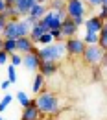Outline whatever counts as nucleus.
<instances>
[{"label":"nucleus","instance_id":"obj_29","mask_svg":"<svg viewBox=\"0 0 107 120\" xmlns=\"http://www.w3.org/2000/svg\"><path fill=\"white\" fill-rule=\"evenodd\" d=\"M9 61V54L6 50H0V65H6Z\"/></svg>","mask_w":107,"mask_h":120},{"label":"nucleus","instance_id":"obj_1","mask_svg":"<svg viewBox=\"0 0 107 120\" xmlns=\"http://www.w3.org/2000/svg\"><path fill=\"white\" fill-rule=\"evenodd\" d=\"M35 104L39 107V111L43 113V116H57L63 113V105L61 100L55 92L52 90H46L43 89L41 92H37V98H35Z\"/></svg>","mask_w":107,"mask_h":120},{"label":"nucleus","instance_id":"obj_18","mask_svg":"<svg viewBox=\"0 0 107 120\" xmlns=\"http://www.w3.org/2000/svg\"><path fill=\"white\" fill-rule=\"evenodd\" d=\"M50 43H54V35H52V31L43 33V35L35 41V45H39V46H46V45H50Z\"/></svg>","mask_w":107,"mask_h":120},{"label":"nucleus","instance_id":"obj_39","mask_svg":"<svg viewBox=\"0 0 107 120\" xmlns=\"http://www.w3.org/2000/svg\"><path fill=\"white\" fill-rule=\"evenodd\" d=\"M102 6H107V0H103V4H102Z\"/></svg>","mask_w":107,"mask_h":120},{"label":"nucleus","instance_id":"obj_5","mask_svg":"<svg viewBox=\"0 0 107 120\" xmlns=\"http://www.w3.org/2000/svg\"><path fill=\"white\" fill-rule=\"evenodd\" d=\"M65 19H66L65 9H48L41 20L50 28V31H54V30H61V22Z\"/></svg>","mask_w":107,"mask_h":120},{"label":"nucleus","instance_id":"obj_30","mask_svg":"<svg viewBox=\"0 0 107 120\" xmlns=\"http://www.w3.org/2000/svg\"><path fill=\"white\" fill-rule=\"evenodd\" d=\"M52 35H54V41H65L61 30H54V31H52Z\"/></svg>","mask_w":107,"mask_h":120},{"label":"nucleus","instance_id":"obj_35","mask_svg":"<svg viewBox=\"0 0 107 120\" xmlns=\"http://www.w3.org/2000/svg\"><path fill=\"white\" fill-rule=\"evenodd\" d=\"M48 120H65V118H63V116H59V115H57V116H48Z\"/></svg>","mask_w":107,"mask_h":120},{"label":"nucleus","instance_id":"obj_40","mask_svg":"<svg viewBox=\"0 0 107 120\" xmlns=\"http://www.w3.org/2000/svg\"><path fill=\"white\" fill-rule=\"evenodd\" d=\"M11 120H15V118H11ZM18 120H20V118H18Z\"/></svg>","mask_w":107,"mask_h":120},{"label":"nucleus","instance_id":"obj_22","mask_svg":"<svg viewBox=\"0 0 107 120\" xmlns=\"http://www.w3.org/2000/svg\"><path fill=\"white\" fill-rule=\"evenodd\" d=\"M2 15L6 17L7 20H9V19H18V15H17V9H15V6H13V4H7Z\"/></svg>","mask_w":107,"mask_h":120},{"label":"nucleus","instance_id":"obj_13","mask_svg":"<svg viewBox=\"0 0 107 120\" xmlns=\"http://www.w3.org/2000/svg\"><path fill=\"white\" fill-rule=\"evenodd\" d=\"M57 70H59V63L57 61H41V65H39V72L44 78L54 76Z\"/></svg>","mask_w":107,"mask_h":120},{"label":"nucleus","instance_id":"obj_28","mask_svg":"<svg viewBox=\"0 0 107 120\" xmlns=\"http://www.w3.org/2000/svg\"><path fill=\"white\" fill-rule=\"evenodd\" d=\"M96 15H98L102 20H103V22H105V20H107V6H100V11H98Z\"/></svg>","mask_w":107,"mask_h":120},{"label":"nucleus","instance_id":"obj_31","mask_svg":"<svg viewBox=\"0 0 107 120\" xmlns=\"http://www.w3.org/2000/svg\"><path fill=\"white\" fill-rule=\"evenodd\" d=\"M6 24H7V19L0 13V35H2V31H4V28H6Z\"/></svg>","mask_w":107,"mask_h":120},{"label":"nucleus","instance_id":"obj_6","mask_svg":"<svg viewBox=\"0 0 107 120\" xmlns=\"http://www.w3.org/2000/svg\"><path fill=\"white\" fill-rule=\"evenodd\" d=\"M65 46H66V56L68 57H81V54H83V50H85V43H83V39H79V37H70V39H65Z\"/></svg>","mask_w":107,"mask_h":120},{"label":"nucleus","instance_id":"obj_38","mask_svg":"<svg viewBox=\"0 0 107 120\" xmlns=\"http://www.w3.org/2000/svg\"><path fill=\"white\" fill-rule=\"evenodd\" d=\"M6 4H15V0H6Z\"/></svg>","mask_w":107,"mask_h":120},{"label":"nucleus","instance_id":"obj_36","mask_svg":"<svg viewBox=\"0 0 107 120\" xmlns=\"http://www.w3.org/2000/svg\"><path fill=\"white\" fill-rule=\"evenodd\" d=\"M0 50H4V37L0 35Z\"/></svg>","mask_w":107,"mask_h":120},{"label":"nucleus","instance_id":"obj_33","mask_svg":"<svg viewBox=\"0 0 107 120\" xmlns=\"http://www.w3.org/2000/svg\"><path fill=\"white\" fill-rule=\"evenodd\" d=\"M6 0H0V13H4V9H6Z\"/></svg>","mask_w":107,"mask_h":120},{"label":"nucleus","instance_id":"obj_27","mask_svg":"<svg viewBox=\"0 0 107 120\" xmlns=\"http://www.w3.org/2000/svg\"><path fill=\"white\" fill-rule=\"evenodd\" d=\"M85 2V6H89V8H100L102 4H103V0H83Z\"/></svg>","mask_w":107,"mask_h":120},{"label":"nucleus","instance_id":"obj_42","mask_svg":"<svg viewBox=\"0 0 107 120\" xmlns=\"http://www.w3.org/2000/svg\"><path fill=\"white\" fill-rule=\"evenodd\" d=\"M2 120H4V118H2Z\"/></svg>","mask_w":107,"mask_h":120},{"label":"nucleus","instance_id":"obj_32","mask_svg":"<svg viewBox=\"0 0 107 120\" xmlns=\"http://www.w3.org/2000/svg\"><path fill=\"white\" fill-rule=\"evenodd\" d=\"M9 87H11V81H9V79H6V81L0 83V89H2V90H7Z\"/></svg>","mask_w":107,"mask_h":120},{"label":"nucleus","instance_id":"obj_2","mask_svg":"<svg viewBox=\"0 0 107 120\" xmlns=\"http://www.w3.org/2000/svg\"><path fill=\"white\" fill-rule=\"evenodd\" d=\"M39 57H41V61H57V63H61L65 57H68L65 41H54L46 46H39Z\"/></svg>","mask_w":107,"mask_h":120},{"label":"nucleus","instance_id":"obj_3","mask_svg":"<svg viewBox=\"0 0 107 120\" xmlns=\"http://www.w3.org/2000/svg\"><path fill=\"white\" fill-rule=\"evenodd\" d=\"M65 11L66 17H70L77 26L81 28L85 19H87V8H85V2L83 0H66V6H65Z\"/></svg>","mask_w":107,"mask_h":120},{"label":"nucleus","instance_id":"obj_41","mask_svg":"<svg viewBox=\"0 0 107 120\" xmlns=\"http://www.w3.org/2000/svg\"><path fill=\"white\" fill-rule=\"evenodd\" d=\"M0 120H2V116H0Z\"/></svg>","mask_w":107,"mask_h":120},{"label":"nucleus","instance_id":"obj_24","mask_svg":"<svg viewBox=\"0 0 107 120\" xmlns=\"http://www.w3.org/2000/svg\"><path fill=\"white\" fill-rule=\"evenodd\" d=\"M9 63H11L13 67H18V65H22V54H18V52H13V54H9Z\"/></svg>","mask_w":107,"mask_h":120},{"label":"nucleus","instance_id":"obj_37","mask_svg":"<svg viewBox=\"0 0 107 120\" xmlns=\"http://www.w3.org/2000/svg\"><path fill=\"white\" fill-rule=\"evenodd\" d=\"M39 4H48V0H37Z\"/></svg>","mask_w":107,"mask_h":120},{"label":"nucleus","instance_id":"obj_20","mask_svg":"<svg viewBox=\"0 0 107 120\" xmlns=\"http://www.w3.org/2000/svg\"><path fill=\"white\" fill-rule=\"evenodd\" d=\"M4 50L7 52V54H13L17 52V39H4Z\"/></svg>","mask_w":107,"mask_h":120},{"label":"nucleus","instance_id":"obj_21","mask_svg":"<svg viewBox=\"0 0 107 120\" xmlns=\"http://www.w3.org/2000/svg\"><path fill=\"white\" fill-rule=\"evenodd\" d=\"M17 102L22 105V107H28V105H30V102H31V98L26 94V92H24V90H18V92H17Z\"/></svg>","mask_w":107,"mask_h":120},{"label":"nucleus","instance_id":"obj_14","mask_svg":"<svg viewBox=\"0 0 107 120\" xmlns=\"http://www.w3.org/2000/svg\"><path fill=\"white\" fill-rule=\"evenodd\" d=\"M46 31H50V28L46 26L43 20H37V22L31 26V30H30V37H31V41L35 43V41H37V39H39L43 33H46Z\"/></svg>","mask_w":107,"mask_h":120},{"label":"nucleus","instance_id":"obj_25","mask_svg":"<svg viewBox=\"0 0 107 120\" xmlns=\"http://www.w3.org/2000/svg\"><path fill=\"white\" fill-rule=\"evenodd\" d=\"M11 102H13V96H11V94H6V96L0 100V113H4V111L7 109V105L11 104Z\"/></svg>","mask_w":107,"mask_h":120},{"label":"nucleus","instance_id":"obj_11","mask_svg":"<svg viewBox=\"0 0 107 120\" xmlns=\"http://www.w3.org/2000/svg\"><path fill=\"white\" fill-rule=\"evenodd\" d=\"M37 4V0H15V9H17V15L18 19H22V17H26L30 13V9Z\"/></svg>","mask_w":107,"mask_h":120},{"label":"nucleus","instance_id":"obj_17","mask_svg":"<svg viewBox=\"0 0 107 120\" xmlns=\"http://www.w3.org/2000/svg\"><path fill=\"white\" fill-rule=\"evenodd\" d=\"M85 45H98L100 41V33H94V31H85V35L81 37Z\"/></svg>","mask_w":107,"mask_h":120},{"label":"nucleus","instance_id":"obj_8","mask_svg":"<svg viewBox=\"0 0 107 120\" xmlns=\"http://www.w3.org/2000/svg\"><path fill=\"white\" fill-rule=\"evenodd\" d=\"M43 118V113L39 111V107L35 104V100H31L28 107H22V115L20 120H41Z\"/></svg>","mask_w":107,"mask_h":120},{"label":"nucleus","instance_id":"obj_26","mask_svg":"<svg viewBox=\"0 0 107 120\" xmlns=\"http://www.w3.org/2000/svg\"><path fill=\"white\" fill-rule=\"evenodd\" d=\"M7 79L11 81V85L17 83V72H15V67L9 63V67H7Z\"/></svg>","mask_w":107,"mask_h":120},{"label":"nucleus","instance_id":"obj_19","mask_svg":"<svg viewBox=\"0 0 107 120\" xmlns=\"http://www.w3.org/2000/svg\"><path fill=\"white\" fill-rule=\"evenodd\" d=\"M98 45L107 52V20L103 22V28L100 30V41H98Z\"/></svg>","mask_w":107,"mask_h":120},{"label":"nucleus","instance_id":"obj_9","mask_svg":"<svg viewBox=\"0 0 107 120\" xmlns=\"http://www.w3.org/2000/svg\"><path fill=\"white\" fill-rule=\"evenodd\" d=\"M77 31H79V26H77L76 22L70 19V17H66L65 20L61 22V33L65 39H70V37H76Z\"/></svg>","mask_w":107,"mask_h":120},{"label":"nucleus","instance_id":"obj_16","mask_svg":"<svg viewBox=\"0 0 107 120\" xmlns=\"http://www.w3.org/2000/svg\"><path fill=\"white\" fill-rule=\"evenodd\" d=\"M44 81H46V78L41 74V72L35 74V79H33V92H35V94L44 89Z\"/></svg>","mask_w":107,"mask_h":120},{"label":"nucleus","instance_id":"obj_15","mask_svg":"<svg viewBox=\"0 0 107 120\" xmlns=\"http://www.w3.org/2000/svg\"><path fill=\"white\" fill-rule=\"evenodd\" d=\"M46 11H48V4H39V2H37V4L30 9V13L26 17H31V19H35V20H41V19L44 17Z\"/></svg>","mask_w":107,"mask_h":120},{"label":"nucleus","instance_id":"obj_23","mask_svg":"<svg viewBox=\"0 0 107 120\" xmlns=\"http://www.w3.org/2000/svg\"><path fill=\"white\" fill-rule=\"evenodd\" d=\"M66 0H48V9H65Z\"/></svg>","mask_w":107,"mask_h":120},{"label":"nucleus","instance_id":"obj_4","mask_svg":"<svg viewBox=\"0 0 107 120\" xmlns=\"http://www.w3.org/2000/svg\"><path fill=\"white\" fill-rule=\"evenodd\" d=\"M103 54H105V50L100 45H87L81 57H83V63L89 65V67H100L102 59H103Z\"/></svg>","mask_w":107,"mask_h":120},{"label":"nucleus","instance_id":"obj_10","mask_svg":"<svg viewBox=\"0 0 107 120\" xmlns=\"http://www.w3.org/2000/svg\"><path fill=\"white\" fill-rule=\"evenodd\" d=\"M35 48H37V45L31 41L30 35L17 39V52H18V54H28V52H33Z\"/></svg>","mask_w":107,"mask_h":120},{"label":"nucleus","instance_id":"obj_12","mask_svg":"<svg viewBox=\"0 0 107 120\" xmlns=\"http://www.w3.org/2000/svg\"><path fill=\"white\" fill-rule=\"evenodd\" d=\"M83 26H85V31H94V33H100V30L103 28V20H102L98 15H91L89 19H85Z\"/></svg>","mask_w":107,"mask_h":120},{"label":"nucleus","instance_id":"obj_34","mask_svg":"<svg viewBox=\"0 0 107 120\" xmlns=\"http://www.w3.org/2000/svg\"><path fill=\"white\" fill-rule=\"evenodd\" d=\"M92 72H94V74H92V78H94V79H100V70H98V68H94Z\"/></svg>","mask_w":107,"mask_h":120},{"label":"nucleus","instance_id":"obj_7","mask_svg":"<svg viewBox=\"0 0 107 120\" xmlns=\"http://www.w3.org/2000/svg\"><path fill=\"white\" fill-rule=\"evenodd\" d=\"M39 65H41V57H39V48H35L33 52L22 54V67L30 72H39Z\"/></svg>","mask_w":107,"mask_h":120}]
</instances>
